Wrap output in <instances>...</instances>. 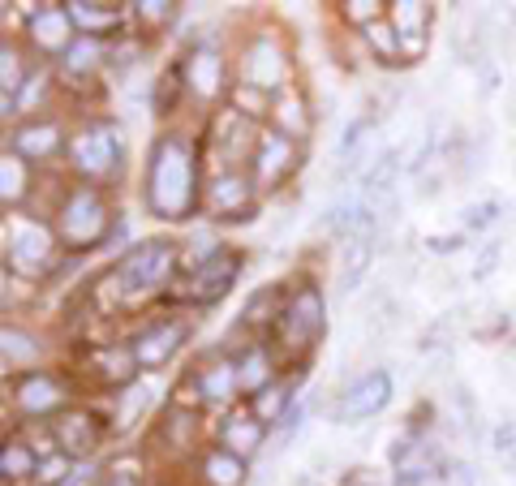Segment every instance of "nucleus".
I'll list each match as a JSON object with an SVG mask.
<instances>
[{
    "label": "nucleus",
    "mask_w": 516,
    "mask_h": 486,
    "mask_svg": "<svg viewBox=\"0 0 516 486\" xmlns=\"http://www.w3.org/2000/svg\"><path fill=\"white\" fill-rule=\"evenodd\" d=\"M31 194H35L31 164L18 160L13 151H5V155H0V203H5V211H13V207H22V211H26Z\"/></svg>",
    "instance_id": "obj_34"
},
{
    "label": "nucleus",
    "mask_w": 516,
    "mask_h": 486,
    "mask_svg": "<svg viewBox=\"0 0 516 486\" xmlns=\"http://www.w3.org/2000/svg\"><path fill=\"white\" fill-rule=\"evenodd\" d=\"M52 228H56V237H61L65 254H91L99 246H108V237L117 233V216H112L104 190L74 181L65 190L61 207H56Z\"/></svg>",
    "instance_id": "obj_4"
},
{
    "label": "nucleus",
    "mask_w": 516,
    "mask_h": 486,
    "mask_svg": "<svg viewBox=\"0 0 516 486\" xmlns=\"http://www.w3.org/2000/svg\"><path fill=\"white\" fill-rule=\"evenodd\" d=\"M190 336H194L190 314H160V319H151L138 336H129V349H134L142 370H164L172 357L185 349Z\"/></svg>",
    "instance_id": "obj_12"
},
{
    "label": "nucleus",
    "mask_w": 516,
    "mask_h": 486,
    "mask_svg": "<svg viewBox=\"0 0 516 486\" xmlns=\"http://www.w3.org/2000/svg\"><path fill=\"white\" fill-rule=\"evenodd\" d=\"M426 250H435V254L465 250V233H452V237H426Z\"/></svg>",
    "instance_id": "obj_41"
},
{
    "label": "nucleus",
    "mask_w": 516,
    "mask_h": 486,
    "mask_svg": "<svg viewBox=\"0 0 516 486\" xmlns=\"http://www.w3.org/2000/svg\"><path fill=\"white\" fill-rule=\"evenodd\" d=\"M297 405V379L293 375H280L271 388H263L254 400H246V409L254 413L263 426H280L284 422V413H289Z\"/></svg>",
    "instance_id": "obj_32"
},
{
    "label": "nucleus",
    "mask_w": 516,
    "mask_h": 486,
    "mask_svg": "<svg viewBox=\"0 0 516 486\" xmlns=\"http://www.w3.org/2000/svg\"><path fill=\"white\" fill-rule=\"evenodd\" d=\"M69 168L82 185H95V190H108L117 185L125 173V134L112 117H91L82 121L74 134H69V151H65Z\"/></svg>",
    "instance_id": "obj_5"
},
{
    "label": "nucleus",
    "mask_w": 516,
    "mask_h": 486,
    "mask_svg": "<svg viewBox=\"0 0 516 486\" xmlns=\"http://www.w3.org/2000/svg\"><path fill=\"white\" fill-rule=\"evenodd\" d=\"M177 18H181L177 0H134V5H129V22H134L142 35H160Z\"/></svg>",
    "instance_id": "obj_36"
},
{
    "label": "nucleus",
    "mask_w": 516,
    "mask_h": 486,
    "mask_svg": "<svg viewBox=\"0 0 516 486\" xmlns=\"http://www.w3.org/2000/svg\"><path fill=\"white\" fill-rule=\"evenodd\" d=\"M289 486H314V474H297Z\"/></svg>",
    "instance_id": "obj_44"
},
{
    "label": "nucleus",
    "mask_w": 516,
    "mask_h": 486,
    "mask_svg": "<svg viewBox=\"0 0 516 486\" xmlns=\"http://www.w3.org/2000/svg\"><path fill=\"white\" fill-rule=\"evenodd\" d=\"M271 130H280L284 138H293V142H306L310 130H314V112H310V99L301 95L297 87L289 91H280L276 99H271V117H267Z\"/></svg>",
    "instance_id": "obj_25"
},
{
    "label": "nucleus",
    "mask_w": 516,
    "mask_h": 486,
    "mask_svg": "<svg viewBox=\"0 0 516 486\" xmlns=\"http://www.w3.org/2000/svg\"><path fill=\"white\" fill-rule=\"evenodd\" d=\"M495 263H499V246H482V259H478V267H473V280H486L495 271Z\"/></svg>",
    "instance_id": "obj_42"
},
{
    "label": "nucleus",
    "mask_w": 516,
    "mask_h": 486,
    "mask_svg": "<svg viewBox=\"0 0 516 486\" xmlns=\"http://www.w3.org/2000/svg\"><path fill=\"white\" fill-rule=\"evenodd\" d=\"M48 426H52V435H56V448H61L74 465L91 461V456L99 452V443H104V422H99L91 409H82V405L65 409L61 418H52Z\"/></svg>",
    "instance_id": "obj_20"
},
{
    "label": "nucleus",
    "mask_w": 516,
    "mask_h": 486,
    "mask_svg": "<svg viewBox=\"0 0 516 486\" xmlns=\"http://www.w3.org/2000/svg\"><path fill=\"white\" fill-rule=\"evenodd\" d=\"M392 474L396 486H443L448 482V461L422 435H400L392 443Z\"/></svg>",
    "instance_id": "obj_15"
},
{
    "label": "nucleus",
    "mask_w": 516,
    "mask_h": 486,
    "mask_svg": "<svg viewBox=\"0 0 516 486\" xmlns=\"http://www.w3.org/2000/svg\"><path fill=\"white\" fill-rule=\"evenodd\" d=\"M495 216H499V203H495V198H486V203H469V207L461 211V233H465V237L478 233V228L495 224Z\"/></svg>",
    "instance_id": "obj_40"
},
{
    "label": "nucleus",
    "mask_w": 516,
    "mask_h": 486,
    "mask_svg": "<svg viewBox=\"0 0 516 486\" xmlns=\"http://www.w3.org/2000/svg\"><path fill=\"white\" fill-rule=\"evenodd\" d=\"M181 271V254H177V241L168 237H151V241H138L129 246L117 263L108 267V293L117 302H147V297H160L168 293V284L177 280Z\"/></svg>",
    "instance_id": "obj_2"
},
{
    "label": "nucleus",
    "mask_w": 516,
    "mask_h": 486,
    "mask_svg": "<svg viewBox=\"0 0 516 486\" xmlns=\"http://www.w3.org/2000/svg\"><path fill=\"white\" fill-rule=\"evenodd\" d=\"M0 345H5V366L18 375H31V370H43V340L35 332H26L22 323H5L0 327Z\"/></svg>",
    "instance_id": "obj_30"
},
{
    "label": "nucleus",
    "mask_w": 516,
    "mask_h": 486,
    "mask_svg": "<svg viewBox=\"0 0 516 486\" xmlns=\"http://www.w3.org/2000/svg\"><path fill=\"white\" fill-rule=\"evenodd\" d=\"M246 482H250V465L241 456L224 452L220 443L198 452V486H246Z\"/></svg>",
    "instance_id": "obj_28"
},
{
    "label": "nucleus",
    "mask_w": 516,
    "mask_h": 486,
    "mask_svg": "<svg viewBox=\"0 0 516 486\" xmlns=\"http://www.w3.org/2000/svg\"><path fill=\"white\" fill-rule=\"evenodd\" d=\"M258 185L246 168H211L207 173V190H203V207L215 220H250L258 211Z\"/></svg>",
    "instance_id": "obj_11"
},
{
    "label": "nucleus",
    "mask_w": 516,
    "mask_h": 486,
    "mask_svg": "<svg viewBox=\"0 0 516 486\" xmlns=\"http://www.w3.org/2000/svg\"><path fill=\"white\" fill-rule=\"evenodd\" d=\"M375 237L379 228H366V233H357L353 241L340 246V293H353L366 280L370 263H375Z\"/></svg>",
    "instance_id": "obj_29"
},
{
    "label": "nucleus",
    "mask_w": 516,
    "mask_h": 486,
    "mask_svg": "<svg viewBox=\"0 0 516 486\" xmlns=\"http://www.w3.org/2000/svg\"><path fill=\"white\" fill-rule=\"evenodd\" d=\"M194 431H198V409L177 405V400H172V405L164 409V418H160V439L168 443L172 452H190Z\"/></svg>",
    "instance_id": "obj_35"
},
{
    "label": "nucleus",
    "mask_w": 516,
    "mask_h": 486,
    "mask_svg": "<svg viewBox=\"0 0 516 486\" xmlns=\"http://www.w3.org/2000/svg\"><path fill=\"white\" fill-rule=\"evenodd\" d=\"M69 22L82 39H99V44H112L125 26H129V5L121 0H65Z\"/></svg>",
    "instance_id": "obj_21"
},
{
    "label": "nucleus",
    "mask_w": 516,
    "mask_h": 486,
    "mask_svg": "<svg viewBox=\"0 0 516 486\" xmlns=\"http://www.w3.org/2000/svg\"><path fill=\"white\" fill-rule=\"evenodd\" d=\"M267 431L271 426H263L254 418L250 409H233L228 418L215 426V443H220L224 452H233V456H241V461H254L258 452H263V443H267Z\"/></svg>",
    "instance_id": "obj_23"
},
{
    "label": "nucleus",
    "mask_w": 516,
    "mask_h": 486,
    "mask_svg": "<svg viewBox=\"0 0 516 486\" xmlns=\"http://www.w3.org/2000/svg\"><path fill=\"white\" fill-rule=\"evenodd\" d=\"M99 486H138V478H129V474H108V478H99Z\"/></svg>",
    "instance_id": "obj_43"
},
{
    "label": "nucleus",
    "mask_w": 516,
    "mask_h": 486,
    "mask_svg": "<svg viewBox=\"0 0 516 486\" xmlns=\"http://www.w3.org/2000/svg\"><path fill=\"white\" fill-rule=\"evenodd\" d=\"M392 392H396L392 370H383V366L362 370L349 388H340L336 405H332V422L336 426H357V422L375 418V413H383L387 405H392Z\"/></svg>",
    "instance_id": "obj_9"
},
{
    "label": "nucleus",
    "mask_w": 516,
    "mask_h": 486,
    "mask_svg": "<svg viewBox=\"0 0 516 486\" xmlns=\"http://www.w3.org/2000/svg\"><path fill=\"white\" fill-rule=\"evenodd\" d=\"M241 267H246V254H241L237 246H211V250L198 254L190 267H185L177 297L185 306H215V302H224V293L237 284Z\"/></svg>",
    "instance_id": "obj_7"
},
{
    "label": "nucleus",
    "mask_w": 516,
    "mask_h": 486,
    "mask_svg": "<svg viewBox=\"0 0 516 486\" xmlns=\"http://www.w3.org/2000/svg\"><path fill=\"white\" fill-rule=\"evenodd\" d=\"M323 336H327V297H323V289L314 280L289 284V302H284L280 323H276V332H271V349H276L280 366L284 362L306 366Z\"/></svg>",
    "instance_id": "obj_3"
},
{
    "label": "nucleus",
    "mask_w": 516,
    "mask_h": 486,
    "mask_svg": "<svg viewBox=\"0 0 516 486\" xmlns=\"http://www.w3.org/2000/svg\"><path fill=\"white\" fill-rule=\"evenodd\" d=\"M5 151H13L26 164H48L61 151H69V134L56 117H22L18 125H9Z\"/></svg>",
    "instance_id": "obj_14"
},
{
    "label": "nucleus",
    "mask_w": 516,
    "mask_h": 486,
    "mask_svg": "<svg viewBox=\"0 0 516 486\" xmlns=\"http://www.w3.org/2000/svg\"><path fill=\"white\" fill-rule=\"evenodd\" d=\"M233 357H237V388L246 400H254L258 392L280 379V357L271 349V340H254V345H246Z\"/></svg>",
    "instance_id": "obj_24"
},
{
    "label": "nucleus",
    "mask_w": 516,
    "mask_h": 486,
    "mask_svg": "<svg viewBox=\"0 0 516 486\" xmlns=\"http://www.w3.org/2000/svg\"><path fill=\"white\" fill-rule=\"evenodd\" d=\"M61 237L39 216H22L5 224V271H18L26 280H48L61 263Z\"/></svg>",
    "instance_id": "obj_6"
},
{
    "label": "nucleus",
    "mask_w": 516,
    "mask_h": 486,
    "mask_svg": "<svg viewBox=\"0 0 516 486\" xmlns=\"http://www.w3.org/2000/svg\"><path fill=\"white\" fill-rule=\"evenodd\" d=\"M362 44H366V52L375 56V61H383V65H400V35H396V26L392 22H370V26H362Z\"/></svg>",
    "instance_id": "obj_37"
},
{
    "label": "nucleus",
    "mask_w": 516,
    "mask_h": 486,
    "mask_svg": "<svg viewBox=\"0 0 516 486\" xmlns=\"http://www.w3.org/2000/svg\"><path fill=\"white\" fill-rule=\"evenodd\" d=\"M336 9H340L344 22L362 31V26H370V22H383L392 5H383V0H344V5H336Z\"/></svg>",
    "instance_id": "obj_38"
},
{
    "label": "nucleus",
    "mask_w": 516,
    "mask_h": 486,
    "mask_svg": "<svg viewBox=\"0 0 516 486\" xmlns=\"http://www.w3.org/2000/svg\"><path fill=\"white\" fill-rule=\"evenodd\" d=\"M237 82L263 91V95H280L289 91V48L276 35H250L241 48V74Z\"/></svg>",
    "instance_id": "obj_10"
},
{
    "label": "nucleus",
    "mask_w": 516,
    "mask_h": 486,
    "mask_svg": "<svg viewBox=\"0 0 516 486\" xmlns=\"http://www.w3.org/2000/svg\"><path fill=\"white\" fill-rule=\"evenodd\" d=\"M74 388L65 375H56V370H31V375H18L9 383V409H18V418L22 422H52V418H61L65 409H74Z\"/></svg>",
    "instance_id": "obj_8"
},
{
    "label": "nucleus",
    "mask_w": 516,
    "mask_h": 486,
    "mask_svg": "<svg viewBox=\"0 0 516 486\" xmlns=\"http://www.w3.org/2000/svg\"><path fill=\"white\" fill-rule=\"evenodd\" d=\"M297 160H301V142L284 138L280 130L263 125V138H258L254 160H250V177H254V185H258V194H263V190H276V185H284V181H293Z\"/></svg>",
    "instance_id": "obj_16"
},
{
    "label": "nucleus",
    "mask_w": 516,
    "mask_h": 486,
    "mask_svg": "<svg viewBox=\"0 0 516 486\" xmlns=\"http://www.w3.org/2000/svg\"><path fill=\"white\" fill-rule=\"evenodd\" d=\"M39 461H43V456L35 452L31 439H26V435H9L5 448H0V478H5V486H13V482H35Z\"/></svg>",
    "instance_id": "obj_33"
},
{
    "label": "nucleus",
    "mask_w": 516,
    "mask_h": 486,
    "mask_svg": "<svg viewBox=\"0 0 516 486\" xmlns=\"http://www.w3.org/2000/svg\"><path fill=\"white\" fill-rule=\"evenodd\" d=\"M22 35L39 56H52V61H61V56L78 44V31H74V22H69L65 0L61 5H35L22 22Z\"/></svg>",
    "instance_id": "obj_17"
},
{
    "label": "nucleus",
    "mask_w": 516,
    "mask_h": 486,
    "mask_svg": "<svg viewBox=\"0 0 516 486\" xmlns=\"http://www.w3.org/2000/svg\"><path fill=\"white\" fill-rule=\"evenodd\" d=\"M203 190H207L203 147L181 130L155 134L147 151V177H142V198H147L151 216L164 224L190 220L203 207Z\"/></svg>",
    "instance_id": "obj_1"
},
{
    "label": "nucleus",
    "mask_w": 516,
    "mask_h": 486,
    "mask_svg": "<svg viewBox=\"0 0 516 486\" xmlns=\"http://www.w3.org/2000/svg\"><path fill=\"white\" fill-rule=\"evenodd\" d=\"M491 448H495V456H499V465H504V474L516 478V418H508V422L495 426Z\"/></svg>",
    "instance_id": "obj_39"
},
{
    "label": "nucleus",
    "mask_w": 516,
    "mask_h": 486,
    "mask_svg": "<svg viewBox=\"0 0 516 486\" xmlns=\"http://www.w3.org/2000/svg\"><path fill=\"white\" fill-rule=\"evenodd\" d=\"M108 74V44L99 39H82L69 48L61 61H56V87L74 91V95H86V91H99V78Z\"/></svg>",
    "instance_id": "obj_18"
},
{
    "label": "nucleus",
    "mask_w": 516,
    "mask_h": 486,
    "mask_svg": "<svg viewBox=\"0 0 516 486\" xmlns=\"http://www.w3.org/2000/svg\"><path fill=\"white\" fill-rule=\"evenodd\" d=\"M181 99H190V87H185V61L177 56V61H168L151 82V112L160 121H168L172 112L181 108Z\"/></svg>",
    "instance_id": "obj_31"
},
{
    "label": "nucleus",
    "mask_w": 516,
    "mask_h": 486,
    "mask_svg": "<svg viewBox=\"0 0 516 486\" xmlns=\"http://www.w3.org/2000/svg\"><path fill=\"white\" fill-rule=\"evenodd\" d=\"M138 357L134 349H129V340L125 345H104V349H86V362H82V375L91 388H104V392H125V388H134V379H138Z\"/></svg>",
    "instance_id": "obj_19"
},
{
    "label": "nucleus",
    "mask_w": 516,
    "mask_h": 486,
    "mask_svg": "<svg viewBox=\"0 0 516 486\" xmlns=\"http://www.w3.org/2000/svg\"><path fill=\"white\" fill-rule=\"evenodd\" d=\"M387 22H392L400 35V65L418 61L430 44V22H435L430 5H422V0H396V5L387 9Z\"/></svg>",
    "instance_id": "obj_22"
},
{
    "label": "nucleus",
    "mask_w": 516,
    "mask_h": 486,
    "mask_svg": "<svg viewBox=\"0 0 516 486\" xmlns=\"http://www.w3.org/2000/svg\"><path fill=\"white\" fill-rule=\"evenodd\" d=\"M289 302V284H263L258 293H250V302L241 306V327L246 332H276L280 323V310Z\"/></svg>",
    "instance_id": "obj_26"
},
{
    "label": "nucleus",
    "mask_w": 516,
    "mask_h": 486,
    "mask_svg": "<svg viewBox=\"0 0 516 486\" xmlns=\"http://www.w3.org/2000/svg\"><path fill=\"white\" fill-rule=\"evenodd\" d=\"M181 61H185V87H190L194 104L211 108L215 99H224V104H228L233 82H228V61H224L220 44H194L190 52L181 56Z\"/></svg>",
    "instance_id": "obj_13"
},
{
    "label": "nucleus",
    "mask_w": 516,
    "mask_h": 486,
    "mask_svg": "<svg viewBox=\"0 0 516 486\" xmlns=\"http://www.w3.org/2000/svg\"><path fill=\"white\" fill-rule=\"evenodd\" d=\"M194 379H198V392L211 405H228V400H237L241 388H237V357H211V362L194 366Z\"/></svg>",
    "instance_id": "obj_27"
}]
</instances>
